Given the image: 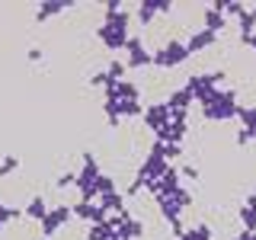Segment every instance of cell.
Wrapping results in <instances>:
<instances>
[{"label":"cell","mask_w":256,"mask_h":240,"mask_svg":"<svg viewBox=\"0 0 256 240\" xmlns=\"http://www.w3.org/2000/svg\"><path fill=\"white\" fill-rule=\"evenodd\" d=\"M132 13L134 6H125V4H106V13H102V22L96 29V38L106 52H122L128 48V29H132Z\"/></svg>","instance_id":"obj_1"},{"label":"cell","mask_w":256,"mask_h":240,"mask_svg":"<svg viewBox=\"0 0 256 240\" xmlns=\"http://www.w3.org/2000/svg\"><path fill=\"white\" fill-rule=\"evenodd\" d=\"M198 112H202L205 122H230V118L240 116V102H237V90L234 86H218L205 102H198Z\"/></svg>","instance_id":"obj_2"},{"label":"cell","mask_w":256,"mask_h":240,"mask_svg":"<svg viewBox=\"0 0 256 240\" xmlns=\"http://www.w3.org/2000/svg\"><path fill=\"white\" fill-rule=\"evenodd\" d=\"M186 61H189V45L180 42L176 36L166 38L160 48H154V68H160V70H176Z\"/></svg>","instance_id":"obj_3"},{"label":"cell","mask_w":256,"mask_h":240,"mask_svg":"<svg viewBox=\"0 0 256 240\" xmlns=\"http://www.w3.org/2000/svg\"><path fill=\"white\" fill-rule=\"evenodd\" d=\"M125 64H128V70L154 68V48L144 45L141 36H132V38H128V48H125Z\"/></svg>","instance_id":"obj_4"},{"label":"cell","mask_w":256,"mask_h":240,"mask_svg":"<svg viewBox=\"0 0 256 240\" xmlns=\"http://www.w3.org/2000/svg\"><path fill=\"white\" fill-rule=\"evenodd\" d=\"M144 128L148 132H154V138H160V134L166 132V125H170V118H173V112H170V106H166L164 100L160 102H150V106H144Z\"/></svg>","instance_id":"obj_5"},{"label":"cell","mask_w":256,"mask_h":240,"mask_svg":"<svg viewBox=\"0 0 256 240\" xmlns=\"http://www.w3.org/2000/svg\"><path fill=\"white\" fill-rule=\"evenodd\" d=\"M70 218H74L70 205H52V212L42 218V237H58L64 228H70Z\"/></svg>","instance_id":"obj_6"},{"label":"cell","mask_w":256,"mask_h":240,"mask_svg":"<svg viewBox=\"0 0 256 240\" xmlns=\"http://www.w3.org/2000/svg\"><path fill=\"white\" fill-rule=\"evenodd\" d=\"M186 45H189V54H202V52H208V48L218 45V36H214V32H208V29L202 26L198 32H192V36L186 38Z\"/></svg>","instance_id":"obj_7"},{"label":"cell","mask_w":256,"mask_h":240,"mask_svg":"<svg viewBox=\"0 0 256 240\" xmlns=\"http://www.w3.org/2000/svg\"><path fill=\"white\" fill-rule=\"evenodd\" d=\"M86 240H122V237L112 228V221H100V224H90V228H86Z\"/></svg>","instance_id":"obj_8"},{"label":"cell","mask_w":256,"mask_h":240,"mask_svg":"<svg viewBox=\"0 0 256 240\" xmlns=\"http://www.w3.org/2000/svg\"><path fill=\"white\" fill-rule=\"evenodd\" d=\"M48 212H52V208H48V202H45V198H42V196H32V198H29V205H26V212H22V214H26V221H38V224H42V218H45Z\"/></svg>","instance_id":"obj_9"},{"label":"cell","mask_w":256,"mask_h":240,"mask_svg":"<svg viewBox=\"0 0 256 240\" xmlns=\"http://www.w3.org/2000/svg\"><path fill=\"white\" fill-rule=\"evenodd\" d=\"M214 234H212V228H208V224L202 221V224H196V228H189L186 234L182 237H176V240H212Z\"/></svg>","instance_id":"obj_10"}]
</instances>
